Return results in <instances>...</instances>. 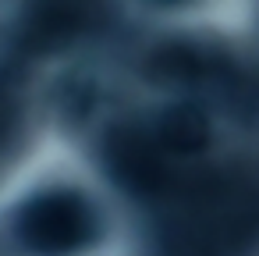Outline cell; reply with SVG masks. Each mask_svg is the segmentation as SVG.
Wrapping results in <instances>:
<instances>
[{
    "instance_id": "6da1fadb",
    "label": "cell",
    "mask_w": 259,
    "mask_h": 256,
    "mask_svg": "<svg viewBox=\"0 0 259 256\" xmlns=\"http://www.w3.org/2000/svg\"><path fill=\"white\" fill-rule=\"evenodd\" d=\"M89 171L64 128L25 146L0 171V256H103L114 221Z\"/></svg>"
}]
</instances>
